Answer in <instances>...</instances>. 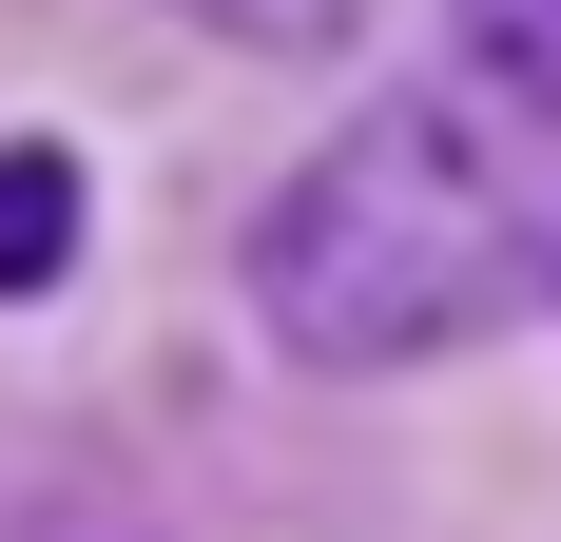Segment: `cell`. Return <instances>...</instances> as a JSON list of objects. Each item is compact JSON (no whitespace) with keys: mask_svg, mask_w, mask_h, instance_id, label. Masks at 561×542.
I'll use <instances>...</instances> for the list:
<instances>
[{"mask_svg":"<svg viewBox=\"0 0 561 542\" xmlns=\"http://www.w3.org/2000/svg\"><path fill=\"white\" fill-rule=\"evenodd\" d=\"M232 271H252V329L290 369H426V349L523 310L542 233H523V174L484 156L465 98H368L310 174H272Z\"/></svg>","mask_w":561,"mask_h":542,"instance_id":"obj_1","label":"cell"},{"mask_svg":"<svg viewBox=\"0 0 561 542\" xmlns=\"http://www.w3.org/2000/svg\"><path fill=\"white\" fill-rule=\"evenodd\" d=\"M78 271V136H0V310Z\"/></svg>","mask_w":561,"mask_h":542,"instance_id":"obj_2","label":"cell"},{"mask_svg":"<svg viewBox=\"0 0 561 542\" xmlns=\"http://www.w3.org/2000/svg\"><path fill=\"white\" fill-rule=\"evenodd\" d=\"M465 58H484V98H504V116L561 136V0H465Z\"/></svg>","mask_w":561,"mask_h":542,"instance_id":"obj_3","label":"cell"},{"mask_svg":"<svg viewBox=\"0 0 561 542\" xmlns=\"http://www.w3.org/2000/svg\"><path fill=\"white\" fill-rule=\"evenodd\" d=\"M194 20H214V39H252V58H310V39H348L368 0H194Z\"/></svg>","mask_w":561,"mask_h":542,"instance_id":"obj_4","label":"cell"},{"mask_svg":"<svg viewBox=\"0 0 561 542\" xmlns=\"http://www.w3.org/2000/svg\"><path fill=\"white\" fill-rule=\"evenodd\" d=\"M20 542H136V523H20Z\"/></svg>","mask_w":561,"mask_h":542,"instance_id":"obj_5","label":"cell"}]
</instances>
